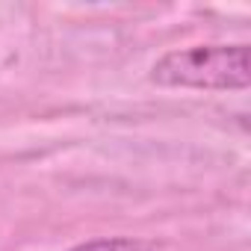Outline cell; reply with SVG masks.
I'll use <instances>...</instances> for the list:
<instances>
[{
    "mask_svg": "<svg viewBox=\"0 0 251 251\" xmlns=\"http://www.w3.org/2000/svg\"><path fill=\"white\" fill-rule=\"evenodd\" d=\"M151 80L157 86H180V89H248L251 62L248 45H195L169 50L151 68Z\"/></svg>",
    "mask_w": 251,
    "mask_h": 251,
    "instance_id": "cell-1",
    "label": "cell"
},
{
    "mask_svg": "<svg viewBox=\"0 0 251 251\" xmlns=\"http://www.w3.org/2000/svg\"><path fill=\"white\" fill-rule=\"evenodd\" d=\"M71 251H157L151 242L145 239H133V236H103V239H92V242H80Z\"/></svg>",
    "mask_w": 251,
    "mask_h": 251,
    "instance_id": "cell-2",
    "label": "cell"
}]
</instances>
